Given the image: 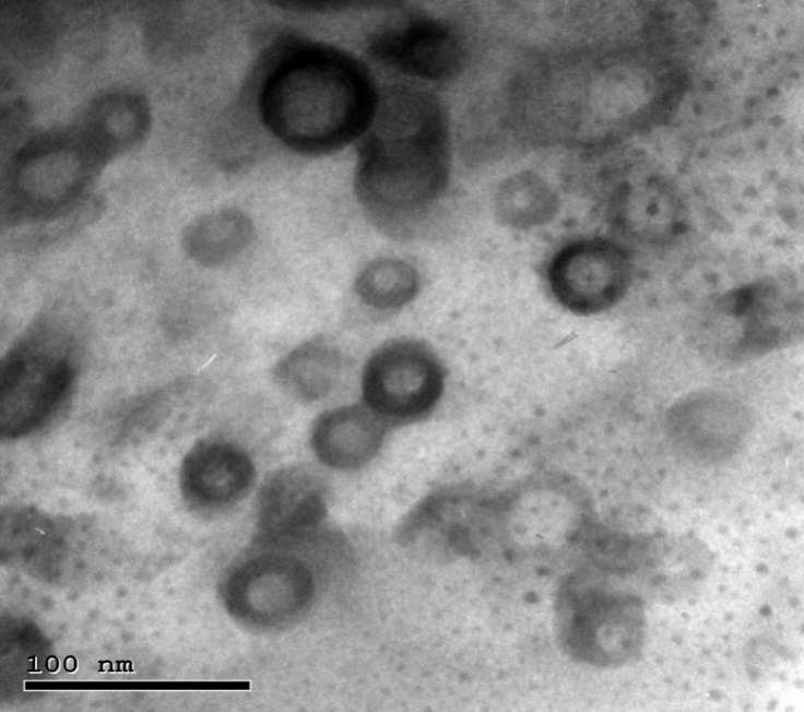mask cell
I'll return each mask as SVG.
<instances>
[{
  "instance_id": "cell-15",
  "label": "cell",
  "mask_w": 804,
  "mask_h": 712,
  "mask_svg": "<svg viewBox=\"0 0 804 712\" xmlns=\"http://www.w3.org/2000/svg\"><path fill=\"white\" fill-rule=\"evenodd\" d=\"M342 368V355L335 346L323 340H312L295 347L279 360L274 379L291 396L314 402L331 393Z\"/></svg>"
},
{
  "instance_id": "cell-18",
  "label": "cell",
  "mask_w": 804,
  "mask_h": 712,
  "mask_svg": "<svg viewBox=\"0 0 804 712\" xmlns=\"http://www.w3.org/2000/svg\"><path fill=\"white\" fill-rule=\"evenodd\" d=\"M273 3L284 10L299 13L333 12L347 9L351 4L350 1L341 0H286L274 1Z\"/></svg>"
},
{
  "instance_id": "cell-6",
  "label": "cell",
  "mask_w": 804,
  "mask_h": 712,
  "mask_svg": "<svg viewBox=\"0 0 804 712\" xmlns=\"http://www.w3.org/2000/svg\"><path fill=\"white\" fill-rule=\"evenodd\" d=\"M445 388V370L425 344L395 340L381 345L362 376L366 406L383 419L406 420L428 413Z\"/></svg>"
},
{
  "instance_id": "cell-4",
  "label": "cell",
  "mask_w": 804,
  "mask_h": 712,
  "mask_svg": "<svg viewBox=\"0 0 804 712\" xmlns=\"http://www.w3.org/2000/svg\"><path fill=\"white\" fill-rule=\"evenodd\" d=\"M555 612L559 643L579 662L601 667L622 665L642 646V601L590 571L561 583Z\"/></svg>"
},
{
  "instance_id": "cell-9",
  "label": "cell",
  "mask_w": 804,
  "mask_h": 712,
  "mask_svg": "<svg viewBox=\"0 0 804 712\" xmlns=\"http://www.w3.org/2000/svg\"><path fill=\"white\" fill-rule=\"evenodd\" d=\"M368 52L406 75L427 81L449 80L463 64V49L454 33L427 16H412L373 33Z\"/></svg>"
},
{
  "instance_id": "cell-5",
  "label": "cell",
  "mask_w": 804,
  "mask_h": 712,
  "mask_svg": "<svg viewBox=\"0 0 804 712\" xmlns=\"http://www.w3.org/2000/svg\"><path fill=\"white\" fill-rule=\"evenodd\" d=\"M74 379L68 348L47 331L20 340L1 363L0 430L14 439L42 426L66 399Z\"/></svg>"
},
{
  "instance_id": "cell-11",
  "label": "cell",
  "mask_w": 804,
  "mask_h": 712,
  "mask_svg": "<svg viewBox=\"0 0 804 712\" xmlns=\"http://www.w3.org/2000/svg\"><path fill=\"white\" fill-rule=\"evenodd\" d=\"M385 432L383 418L368 406H342L319 417L312 429L311 446L327 466L355 470L376 455Z\"/></svg>"
},
{
  "instance_id": "cell-8",
  "label": "cell",
  "mask_w": 804,
  "mask_h": 712,
  "mask_svg": "<svg viewBox=\"0 0 804 712\" xmlns=\"http://www.w3.org/2000/svg\"><path fill=\"white\" fill-rule=\"evenodd\" d=\"M316 582L310 568L298 557L269 553L247 562L230 586L233 608L263 629L293 624L310 608Z\"/></svg>"
},
{
  "instance_id": "cell-14",
  "label": "cell",
  "mask_w": 804,
  "mask_h": 712,
  "mask_svg": "<svg viewBox=\"0 0 804 712\" xmlns=\"http://www.w3.org/2000/svg\"><path fill=\"white\" fill-rule=\"evenodd\" d=\"M249 216L236 207L213 210L191 221L182 233L186 254L203 266H216L243 252L253 237Z\"/></svg>"
},
{
  "instance_id": "cell-3",
  "label": "cell",
  "mask_w": 804,
  "mask_h": 712,
  "mask_svg": "<svg viewBox=\"0 0 804 712\" xmlns=\"http://www.w3.org/2000/svg\"><path fill=\"white\" fill-rule=\"evenodd\" d=\"M106 163L78 128L33 138L9 166V219L47 222L74 213Z\"/></svg>"
},
{
  "instance_id": "cell-16",
  "label": "cell",
  "mask_w": 804,
  "mask_h": 712,
  "mask_svg": "<svg viewBox=\"0 0 804 712\" xmlns=\"http://www.w3.org/2000/svg\"><path fill=\"white\" fill-rule=\"evenodd\" d=\"M419 274L410 263L382 258L367 264L357 275L355 290L367 306L390 310L412 301L419 289Z\"/></svg>"
},
{
  "instance_id": "cell-13",
  "label": "cell",
  "mask_w": 804,
  "mask_h": 712,
  "mask_svg": "<svg viewBox=\"0 0 804 712\" xmlns=\"http://www.w3.org/2000/svg\"><path fill=\"white\" fill-rule=\"evenodd\" d=\"M150 123V106L142 95L114 92L88 106L78 129L108 162L137 146L146 137Z\"/></svg>"
},
{
  "instance_id": "cell-10",
  "label": "cell",
  "mask_w": 804,
  "mask_h": 712,
  "mask_svg": "<svg viewBox=\"0 0 804 712\" xmlns=\"http://www.w3.org/2000/svg\"><path fill=\"white\" fill-rule=\"evenodd\" d=\"M322 483L309 471L289 466L274 472L263 484L258 503L260 537L271 546L308 537L327 515Z\"/></svg>"
},
{
  "instance_id": "cell-1",
  "label": "cell",
  "mask_w": 804,
  "mask_h": 712,
  "mask_svg": "<svg viewBox=\"0 0 804 712\" xmlns=\"http://www.w3.org/2000/svg\"><path fill=\"white\" fill-rule=\"evenodd\" d=\"M261 122L289 150L309 156L358 141L379 93L366 66L335 46L296 35L276 39L259 62Z\"/></svg>"
},
{
  "instance_id": "cell-2",
  "label": "cell",
  "mask_w": 804,
  "mask_h": 712,
  "mask_svg": "<svg viewBox=\"0 0 804 712\" xmlns=\"http://www.w3.org/2000/svg\"><path fill=\"white\" fill-rule=\"evenodd\" d=\"M448 138L446 112L431 93L395 85L379 94L354 176L355 194L374 218L399 225L440 198L450 173Z\"/></svg>"
},
{
  "instance_id": "cell-7",
  "label": "cell",
  "mask_w": 804,
  "mask_h": 712,
  "mask_svg": "<svg viewBox=\"0 0 804 712\" xmlns=\"http://www.w3.org/2000/svg\"><path fill=\"white\" fill-rule=\"evenodd\" d=\"M632 275L628 254L603 239L572 242L560 249L547 266L549 289L567 310L594 315L617 304Z\"/></svg>"
},
{
  "instance_id": "cell-12",
  "label": "cell",
  "mask_w": 804,
  "mask_h": 712,
  "mask_svg": "<svg viewBox=\"0 0 804 712\" xmlns=\"http://www.w3.org/2000/svg\"><path fill=\"white\" fill-rule=\"evenodd\" d=\"M253 465L237 447L222 441L196 444L184 464L185 486L196 500L206 505L229 502L251 485Z\"/></svg>"
},
{
  "instance_id": "cell-17",
  "label": "cell",
  "mask_w": 804,
  "mask_h": 712,
  "mask_svg": "<svg viewBox=\"0 0 804 712\" xmlns=\"http://www.w3.org/2000/svg\"><path fill=\"white\" fill-rule=\"evenodd\" d=\"M495 210L503 224L515 228H530L552 217L555 198L540 177L524 171L500 185Z\"/></svg>"
}]
</instances>
